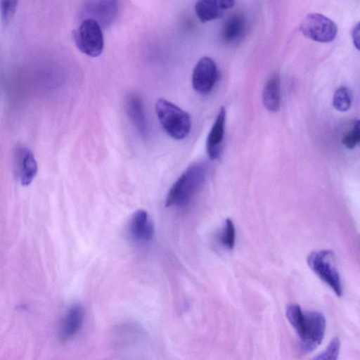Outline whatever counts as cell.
I'll use <instances>...</instances> for the list:
<instances>
[{
    "instance_id": "6da1fadb",
    "label": "cell",
    "mask_w": 360,
    "mask_h": 360,
    "mask_svg": "<svg viewBox=\"0 0 360 360\" xmlns=\"http://www.w3.org/2000/svg\"><path fill=\"white\" fill-rule=\"evenodd\" d=\"M285 315L297 334L302 353L311 352L321 345L326 330V319L321 313L304 312L298 304H290Z\"/></svg>"
},
{
    "instance_id": "ffe728a7",
    "label": "cell",
    "mask_w": 360,
    "mask_h": 360,
    "mask_svg": "<svg viewBox=\"0 0 360 360\" xmlns=\"http://www.w3.org/2000/svg\"><path fill=\"white\" fill-rule=\"evenodd\" d=\"M340 349V342L338 338H333L328 347L313 360H338Z\"/></svg>"
},
{
    "instance_id": "d6986e66",
    "label": "cell",
    "mask_w": 360,
    "mask_h": 360,
    "mask_svg": "<svg viewBox=\"0 0 360 360\" xmlns=\"http://www.w3.org/2000/svg\"><path fill=\"white\" fill-rule=\"evenodd\" d=\"M360 141L359 121L355 120L351 129L342 138V143L348 149L354 148Z\"/></svg>"
},
{
    "instance_id": "ba28073f",
    "label": "cell",
    "mask_w": 360,
    "mask_h": 360,
    "mask_svg": "<svg viewBox=\"0 0 360 360\" xmlns=\"http://www.w3.org/2000/svg\"><path fill=\"white\" fill-rule=\"evenodd\" d=\"M217 68L215 62L210 57L199 59L192 74V86L200 94H210L217 80Z\"/></svg>"
},
{
    "instance_id": "30bf717a",
    "label": "cell",
    "mask_w": 360,
    "mask_h": 360,
    "mask_svg": "<svg viewBox=\"0 0 360 360\" xmlns=\"http://www.w3.org/2000/svg\"><path fill=\"white\" fill-rule=\"evenodd\" d=\"M226 115V108L221 106L208 134L206 150L211 160H216L219 155L225 132Z\"/></svg>"
},
{
    "instance_id": "7c38bea8",
    "label": "cell",
    "mask_w": 360,
    "mask_h": 360,
    "mask_svg": "<svg viewBox=\"0 0 360 360\" xmlns=\"http://www.w3.org/2000/svg\"><path fill=\"white\" fill-rule=\"evenodd\" d=\"M233 0L209 1L202 0L195 5V13L198 19L206 22L220 18L227 9L233 6Z\"/></svg>"
},
{
    "instance_id": "9c48e42d",
    "label": "cell",
    "mask_w": 360,
    "mask_h": 360,
    "mask_svg": "<svg viewBox=\"0 0 360 360\" xmlns=\"http://www.w3.org/2000/svg\"><path fill=\"white\" fill-rule=\"evenodd\" d=\"M15 176L22 185H29L37 172V164L32 151L26 147L16 148L13 157Z\"/></svg>"
},
{
    "instance_id": "2e32d148",
    "label": "cell",
    "mask_w": 360,
    "mask_h": 360,
    "mask_svg": "<svg viewBox=\"0 0 360 360\" xmlns=\"http://www.w3.org/2000/svg\"><path fill=\"white\" fill-rule=\"evenodd\" d=\"M246 19L241 13L231 15L222 28L221 37L224 42L231 43L239 39L245 33Z\"/></svg>"
},
{
    "instance_id": "8992f818",
    "label": "cell",
    "mask_w": 360,
    "mask_h": 360,
    "mask_svg": "<svg viewBox=\"0 0 360 360\" xmlns=\"http://www.w3.org/2000/svg\"><path fill=\"white\" fill-rule=\"evenodd\" d=\"M300 29L306 37L322 43L332 41L338 34L336 24L319 13L307 15L302 20Z\"/></svg>"
},
{
    "instance_id": "7a4b0ae2",
    "label": "cell",
    "mask_w": 360,
    "mask_h": 360,
    "mask_svg": "<svg viewBox=\"0 0 360 360\" xmlns=\"http://www.w3.org/2000/svg\"><path fill=\"white\" fill-rule=\"evenodd\" d=\"M207 174V165L205 163L198 162L191 165L171 187L165 205H187L204 184Z\"/></svg>"
},
{
    "instance_id": "4fadbf2b",
    "label": "cell",
    "mask_w": 360,
    "mask_h": 360,
    "mask_svg": "<svg viewBox=\"0 0 360 360\" xmlns=\"http://www.w3.org/2000/svg\"><path fill=\"white\" fill-rule=\"evenodd\" d=\"M84 310L78 304L72 305L65 314L59 331L60 339L65 340L75 336L81 328Z\"/></svg>"
},
{
    "instance_id": "9a60e30c",
    "label": "cell",
    "mask_w": 360,
    "mask_h": 360,
    "mask_svg": "<svg viewBox=\"0 0 360 360\" xmlns=\"http://www.w3.org/2000/svg\"><path fill=\"white\" fill-rule=\"evenodd\" d=\"M262 102L271 112L279 111L281 107V80L278 73L273 74L264 84L262 91Z\"/></svg>"
},
{
    "instance_id": "7402d4cb",
    "label": "cell",
    "mask_w": 360,
    "mask_h": 360,
    "mask_svg": "<svg viewBox=\"0 0 360 360\" xmlns=\"http://www.w3.org/2000/svg\"><path fill=\"white\" fill-rule=\"evenodd\" d=\"M352 39L354 46L359 49V23L357 22L356 25L354 27L352 32Z\"/></svg>"
},
{
    "instance_id": "52a82bcc",
    "label": "cell",
    "mask_w": 360,
    "mask_h": 360,
    "mask_svg": "<svg viewBox=\"0 0 360 360\" xmlns=\"http://www.w3.org/2000/svg\"><path fill=\"white\" fill-rule=\"evenodd\" d=\"M117 14V2L109 0L86 1L81 11L83 20H94L101 28L110 26L115 20Z\"/></svg>"
},
{
    "instance_id": "3957f363",
    "label": "cell",
    "mask_w": 360,
    "mask_h": 360,
    "mask_svg": "<svg viewBox=\"0 0 360 360\" xmlns=\"http://www.w3.org/2000/svg\"><path fill=\"white\" fill-rule=\"evenodd\" d=\"M155 112L162 128L170 137L181 140L189 134L192 122L187 112L162 98L157 100Z\"/></svg>"
},
{
    "instance_id": "5b68a950",
    "label": "cell",
    "mask_w": 360,
    "mask_h": 360,
    "mask_svg": "<svg viewBox=\"0 0 360 360\" xmlns=\"http://www.w3.org/2000/svg\"><path fill=\"white\" fill-rule=\"evenodd\" d=\"M73 38L78 49L90 57L100 56L103 50L104 38L102 28L94 20H83L75 30Z\"/></svg>"
},
{
    "instance_id": "ac0fdd59",
    "label": "cell",
    "mask_w": 360,
    "mask_h": 360,
    "mask_svg": "<svg viewBox=\"0 0 360 360\" xmlns=\"http://www.w3.org/2000/svg\"><path fill=\"white\" fill-rule=\"evenodd\" d=\"M221 244L228 250H233L236 243V229L233 221L228 218L226 219L220 234Z\"/></svg>"
},
{
    "instance_id": "277c9868",
    "label": "cell",
    "mask_w": 360,
    "mask_h": 360,
    "mask_svg": "<svg viewBox=\"0 0 360 360\" xmlns=\"http://www.w3.org/2000/svg\"><path fill=\"white\" fill-rule=\"evenodd\" d=\"M307 262L317 276L326 283L340 297L342 294V285L332 250H321L309 254Z\"/></svg>"
},
{
    "instance_id": "8fae6325",
    "label": "cell",
    "mask_w": 360,
    "mask_h": 360,
    "mask_svg": "<svg viewBox=\"0 0 360 360\" xmlns=\"http://www.w3.org/2000/svg\"><path fill=\"white\" fill-rule=\"evenodd\" d=\"M128 231L135 241L143 243L152 239L154 229L146 211L137 210L133 214L129 220Z\"/></svg>"
},
{
    "instance_id": "e0dca14e",
    "label": "cell",
    "mask_w": 360,
    "mask_h": 360,
    "mask_svg": "<svg viewBox=\"0 0 360 360\" xmlns=\"http://www.w3.org/2000/svg\"><path fill=\"white\" fill-rule=\"evenodd\" d=\"M333 105L337 110L340 112L349 109L352 105V94L347 87L341 86L335 91Z\"/></svg>"
},
{
    "instance_id": "44dd1931",
    "label": "cell",
    "mask_w": 360,
    "mask_h": 360,
    "mask_svg": "<svg viewBox=\"0 0 360 360\" xmlns=\"http://www.w3.org/2000/svg\"><path fill=\"white\" fill-rule=\"evenodd\" d=\"M18 2L14 1H4L0 2V12L3 23L6 25L13 18Z\"/></svg>"
},
{
    "instance_id": "5bb4252c",
    "label": "cell",
    "mask_w": 360,
    "mask_h": 360,
    "mask_svg": "<svg viewBox=\"0 0 360 360\" xmlns=\"http://www.w3.org/2000/svg\"><path fill=\"white\" fill-rule=\"evenodd\" d=\"M127 112L139 133L143 137L147 136L148 135V120L142 101L139 97L131 95L127 98Z\"/></svg>"
}]
</instances>
